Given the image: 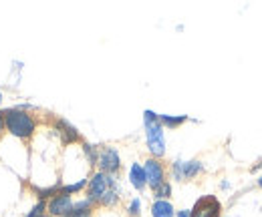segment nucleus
I'll use <instances>...</instances> for the list:
<instances>
[{
  "label": "nucleus",
  "mask_w": 262,
  "mask_h": 217,
  "mask_svg": "<svg viewBox=\"0 0 262 217\" xmlns=\"http://www.w3.org/2000/svg\"><path fill=\"white\" fill-rule=\"evenodd\" d=\"M4 127L10 135L18 137V139H31L36 131V121L27 113V111H20V109H12V111H6L4 113Z\"/></svg>",
  "instance_id": "nucleus-2"
},
{
  "label": "nucleus",
  "mask_w": 262,
  "mask_h": 217,
  "mask_svg": "<svg viewBox=\"0 0 262 217\" xmlns=\"http://www.w3.org/2000/svg\"><path fill=\"white\" fill-rule=\"evenodd\" d=\"M63 217H91V209H75L73 207V211Z\"/></svg>",
  "instance_id": "nucleus-18"
},
{
  "label": "nucleus",
  "mask_w": 262,
  "mask_h": 217,
  "mask_svg": "<svg viewBox=\"0 0 262 217\" xmlns=\"http://www.w3.org/2000/svg\"><path fill=\"white\" fill-rule=\"evenodd\" d=\"M83 149H85V155H87V159H89V163H91V165H97V155H99L97 147H95V145L85 143V145H83Z\"/></svg>",
  "instance_id": "nucleus-15"
},
{
  "label": "nucleus",
  "mask_w": 262,
  "mask_h": 217,
  "mask_svg": "<svg viewBox=\"0 0 262 217\" xmlns=\"http://www.w3.org/2000/svg\"><path fill=\"white\" fill-rule=\"evenodd\" d=\"M186 121H188V117H186V115H180V117H169V115H160V123L164 125V127H169V129H176V127L184 125Z\"/></svg>",
  "instance_id": "nucleus-12"
},
{
  "label": "nucleus",
  "mask_w": 262,
  "mask_h": 217,
  "mask_svg": "<svg viewBox=\"0 0 262 217\" xmlns=\"http://www.w3.org/2000/svg\"><path fill=\"white\" fill-rule=\"evenodd\" d=\"M0 103H2V94H0Z\"/></svg>",
  "instance_id": "nucleus-22"
},
{
  "label": "nucleus",
  "mask_w": 262,
  "mask_h": 217,
  "mask_svg": "<svg viewBox=\"0 0 262 217\" xmlns=\"http://www.w3.org/2000/svg\"><path fill=\"white\" fill-rule=\"evenodd\" d=\"M258 185H260V187H262V177H260V179H258Z\"/></svg>",
  "instance_id": "nucleus-21"
},
{
  "label": "nucleus",
  "mask_w": 262,
  "mask_h": 217,
  "mask_svg": "<svg viewBox=\"0 0 262 217\" xmlns=\"http://www.w3.org/2000/svg\"><path fill=\"white\" fill-rule=\"evenodd\" d=\"M45 209H47V201H38L36 205L33 207V211L29 213L27 217H40V215H45Z\"/></svg>",
  "instance_id": "nucleus-16"
},
{
  "label": "nucleus",
  "mask_w": 262,
  "mask_h": 217,
  "mask_svg": "<svg viewBox=\"0 0 262 217\" xmlns=\"http://www.w3.org/2000/svg\"><path fill=\"white\" fill-rule=\"evenodd\" d=\"M40 217H51V215H40Z\"/></svg>",
  "instance_id": "nucleus-23"
},
{
  "label": "nucleus",
  "mask_w": 262,
  "mask_h": 217,
  "mask_svg": "<svg viewBox=\"0 0 262 217\" xmlns=\"http://www.w3.org/2000/svg\"><path fill=\"white\" fill-rule=\"evenodd\" d=\"M57 131H59V135H61L63 143H75V141H81L79 131L69 123V121H65V119H59V121H57Z\"/></svg>",
  "instance_id": "nucleus-9"
},
{
  "label": "nucleus",
  "mask_w": 262,
  "mask_h": 217,
  "mask_svg": "<svg viewBox=\"0 0 262 217\" xmlns=\"http://www.w3.org/2000/svg\"><path fill=\"white\" fill-rule=\"evenodd\" d=\"M129 181H131V185L135 187L137 191L145 189V185H147V179H145V171H143V167H141L139 163H133V165H131Z\"/></svg>",
  "instance_id": "nucleus-10"
},
{
  "label": "nucleus",
  "mask_w": 262,
  "mask_h": 217,
  "mask_svg": "<svg viewBox=\"0 0 262 217\" xmlns=\"http://www.w3.org/2000/svg\"><path fill=\"white\" fill-rule=\"evenodd\" d=\"M220 211H222V203L214 195H206L196 201V205L190 211V217H220Z\"/></svg>",
  "instance_id": "nucleus-4"
},
{
  "label": "nucleus",
  "mask_w": 262,
  "mask_h": 217,
  "mask_svg": "<svg viewBox=\"0 0 262 217\" xmlns=\"http://www.w3.org/2000/svg\"><path fill=\"white\" fill-rule=\"evenodd\" d=\"M151 215L154 217H173L176 211H173V205L169 201H164V199H156V203L151 205Z\"/></svg>",
  "instance_id": "nucleus-11"
},
{
  "label": "nucleus",
  "mask_w": 262,
  "mask_h": 217,
  "mask_svg": "<svg viewBox=\"0 0 262 217\" xmlns=\"http://www.w3.org/2000/svg\"><path fill=\"white\" fill-rule=\"evenodd\" d=\"M143 171H145V179H147V185L151 189L160 187L165 181V169L164 165L158 161V159H147L145 165H143Z\"/></svg>",
  "instance_id": "nucleus-7"
},
{
  "label": "nucleus",
  "mask_w": 262,
  "mask_h": 217,
  "mask_svg": "<svg viewBox=\"0 0 262 217\" xmlns=\"http://www.w3.org/2000/svg\"><path fill=\"white\" fill-rule=\"evenodd\" d=\"M154 195H156V199H164V201H167V197L171 195V185H169L167 181H164L162 185L154 189Z\"/></svg>",
  "instance_id": "nucleus-14"
},
{
  "label": "nucleus",
  "mask_w": 262,
  "mask_h": 217,
  "mask_svg": "<svg viewBox=\"0 0 262 217\" xmlns=\"http://www.w3.org/2000/svg\"><path fill=\"white\" fill-rule=\"evenodd\" d=\"M139 211H141V201H139V199H133V201L129 203V215L137 217L139 215Z\"/></svg>",
  "instance_id": "nucleus-17"
},
{
  "label": "nucleus",
  "mask_w": 262,
  "mask_h": 217,
  "mask_svg": "<svg viewBox=\"0 0 262 217\" xmlns=\"http://www.w3.org/2000/svg\"><path fill=\"white\" fill-rule=\"evenodd\" d=\"M73 207H75V203H73V199H71V195H55L49 203H47V209H49V215L51 217H63L67 213H71L73 211Z\"/></svg>",
  "instance_id": "nucleus-8"
},
{
  "label": "nucleus",
  "mask_w": 262,
  "mask_h": 217,
  "mask_svg": "<svg viewBox=\"0 0 262 217\" xmlns=\"http://www.w3.org/2000/svg\"><path fill=\"white\" fill-rule=\"evenodd\" d=\"M4 129H6V127H4V113H0V135L4 133Z\"/></svg>",
  "instance_id": "nucleus-19"
},
{
  "label": "nucleus",
  "mask_w": 262,
  "mask_h": 217,
  "mask_svg": "<svg viewBox=\"0 0 262 217\" xmlns=\"http://www.w3.org/2000/svg\"><path fill=\"white\" fill-rule=\"evenodd\" d=\"M97 165L101 173H109V175L117 173L119 167H121V157L117 153V149H113V147H103V149H99Z\"/></svg>",
  "instance_id": "nucleus-5"
},
{
  "label": "nucleus",
  "mask_w": 262,
  "mask_h": 217,
  "mask_svg": "<svg viewBox=\"0 0 262 217\" xmlns=\"http://www.w3.org/2000/svg\"><path fill=\"white\" fill-rule=\"evenodd\" d=\"M89 185V181L87 179H81L79 183H73V185H65V187H61V195H71V193H79L83 187H87Z\"/></svg>",
  "instance_id": "nucleus-13"
},
{
  "label": "nucleus",
  "mask_w": 262,
  "mask_h": 217,
  "mask_svg": "<svg viewBox=\"0 0 262 217\" xmlns=\"http://www.w3.org/2000/svg\"><path fill=\"white\" fill-rule=\"evenodd\" d=\"M204 171V165L200 161H176L171 165V173L178 181H186V179H192L196 177L198 173Z\"/></svg>",
  "instance_id": "nucleus-6"
},
{
  "label": "nucleus",
  "mask_w": 262,
  "mask_h": 217,
  "mask_svg": "<svg viewBox=\"0 0 262 217\" xmlns=\"http://www.w3.org/2000/svg\"><path fill=\"white\" fill-rule=\"evenodd\" d=\"M176 217H190V211H186V209H184V211H178Z\"/></svg>",
  "instance_id": "nucleus-20"
},
{
  "label": "nucleus",
  "mask_w": 262,
  "mask_h": 217,
  "mask_svg": "<svg viewBox=\"0 0 262 217\" xmlns=\"http://www.w3.org/2000/svg\"><path fill=\"white\" fill-rule=\"evenodd\" d=\"M143 123H145V135H147V149L154 155V159H160L165 153V137L164 125L160 123V115L154 111L143 113Z\"/></svg>",
  "instance_id": "nucleus-1"
},
{
  "label": "nucleus",
  "mask_w": 262,
  "mask_h": 217,
  "mask_svg": "<svg viewBox=\"0 0 262 217\" xmlns=\"http://www.w3.org/2000/svg\"><path fill=\"white\" fill-rule=\"evenodd\" d=\"M115 187H119V185H117V181H115V177H113V175L97 171V173L89 179V185H87L89 195H87V199H91L93 203H95V201L101 203V199H103L111 189H115Z\"/></svg>",
  "instance_id": "nucleus-3"
}]
</instances>
